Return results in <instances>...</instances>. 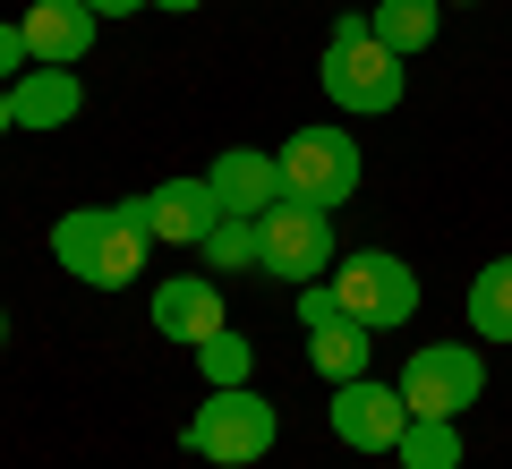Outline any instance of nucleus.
<instances>
[{
    "instance_id": "nucleus-1",
    "label": "nucleus",
    "mask_w": 512,
    "mask_h": 469,
    "mask_svg": "<svg viewBox=\"0 0 512 469\" xmlns=\"http://www.w3.org/2000/svg\"><path fill=\"white\" fill-rule=\"evenodd\" d=\"M146 248L154 239L128 222V205H69V214L52 222L60 273H77L86 290H128L137 273H146Z\"/></svg>"
},
{
    "instance_id": "nucleus-21",
    "label": "nucleus",
    "mask_w": 512,
    "mask_h": 469,
    "mask_svg": "<svg viewBox=\"0 0 512 469\" xmlns=\"http://www.w3.org/2000/svg\"><path fill=\"white\" fill-rule=\"evenodd\" d=\"M26 69H35V43H26L18 18H0V86H18Z\"/></svg>"
},
{
    "instance_id": "nucleus-12",
    "label": "nucleus",
    "mask_w": 512,
    "mask_h": 469,
    "mask_svg": "<svg viewBox=\"0 0 512 469\" xmlns=\"http://www.w3.org/2000/svg\"><path fill=\"white\" fill-rule=\"evenodd\" d=\"M26 43H35V60H52V69H86V52H94V9L86 0H35V9H26Z\"/></svg>"
},
{
    "instance_id": "nucleus-20",
    "label": "nucleus",
    "mask_w": 512,
    "mask_h": 469,
    "mask_svg": "<svg viewBox=\"0 0 512 469\" xmlns=\"http://www.w3.org/2000/svg\"><path fill=\"white\" fill-rule=\"evenodd\" d=\"M291 307H299V325H308V333L342 325V299H333V282H299V290H291Z\"/></svg>"
},
{
    "instance_id": "nucleus-3",
    "label": "nucleus",
    "mask_w": 512,
    "mask_h": 469,
    "mask_svg": "<svg viewBox=\"0 0 512 469\" xmlns=\"http://www.w3.org/2000/svg\"><path fill=\"white\" fill-rule=\"evenodd\" d=\"M316 86H325L342 111L376 120V111L402 103V52H384L367 18H342V26H333V43H325V60H316Z\"/></svg>"
},
{
    "instance_id": "nucleus-18",
    "label": "nucleus",
    "mask_w": 512,
    "mask_h": 469,
    "mask_svg": "<svg viewBox=\"0 0 512 469\" xmlns=\"http://www.w3.org/2000/svg\"><path fill=\"white\" fill-rule=\"evenodd\" d=\"M367 350H376V342H367V325H350V316H342V325H325V333H308V359L325 367V384L367 376Z\"/></svg>"
},
{
    "instance_id": "nucleus-23",
    "label": "nucleus",
    "mask_w": 512,
    "mask_h": 469,
    "mask_svg": "<svg viewBox=\"0 0 512 469\" xmlns=\"http://www.w3.org/2000/svg\"><path fill=\"white\" fill-rule=\"evenodd\" d=\"M154 9H171V18H188V9H205V0H154Z\"/></svg>"
},
{
    "instance_id": "nucleus-7",
    "label": "nucleus",
    "mask_w": 512,
    "mask_h": 469,
    "mask_svg": "<svg viewBox=\"0 0 512 469\" xmlns=\"http://www.w3.org/2000/svg\"><path fill=\"white\" fill-rule=\"evenodd\" d=\"M478 393H487V359L470 342H419L410 350V367H402L410 418H461Z\"/></svg>"
},
{
    "instance_id": "nucleus-9",
    "label": "nucleus",
    "mask_w": 512,
    "mask_h": 469,
    "mask_svg": "<svg viewBox=\"0 0 512 469\" xmlns=\"http://www.w3.org/2000/svg\"><path fill=\"white\" fill-rule=\"evenodd\" d=\"M333 435H342L350 452H393L402 444V427H410V401H402V384H376V376H350V384H333Z\"/></svg>"
},
{
    "instance_id": "nucleus-22",
    "label": "nucleus",
    "mask_w": 512,
    "mask_h": 469,
    "mask_svg": "<svg viewBox=\"0 0 512 469\" xmlns=\"http://www.w3.org/2000/svg\"><path fill=\"white\" fill-rule=\"evenodd\" d=\"M94 18H137V9H154V0H86Z\"/></svg>"
},
{
    "instance_id": "nucleus-16",
    "label": "nucleus",
    "mask_w": 512,
    "mask_h": 469,
    "mask_svg": "<svg viewBox=\"0 0 512 469\" xmlns=\"http://www.w3.org/2000/svg\"><path fill=\"white\" fill-rule=\"evenodd\" d=\"M205 273H265V239H256V214H222L214 231L197 239Z\"/></svg>"
},
{
    "instance_id": "nucleus-10",
    "label": "nucleus",
    "mask_w": 512,
    "mask_h": 469,
    "mask_svg": "<svg viewBox=\"0 0 512 469\" xmlns=\"http://www.w3.org/2000/svg\"><path fill=\"white\" fill-rule=\"evenodd\" d=\"M77 111H86V77H77V69L35 60V69L9 86V120H18V137H52V128H69Z\"/></svg>"
},
{
    "instance_id": "nucleus-5",
    "label": "nucleus",
    "mask_w": 512,
    "mask_h": 469,
    "mask_svg": "<svg viewBox=\"0 0 512 469\" xmlns=\"http://www.w3.org/2000/svg\"><path fill=\"white\" fill-rule=\"evenodd\" d=\"M274 171H282V197L299 205H350L359 197V137L350 128H291Z\"/></svg>"
},
{
    "instance_id": "nucleus-19",
    "label": "nucleus",
    "mask_w": 512,
    "mask_h": 469,
    "mask_svg": "<svg viewBox=\"0 0 512 469\" xmlns=\"http://www.w3.org/2000/svg\"><path fill=\"white\" fill-rule=\"evenodd\" d=\"M248 367H256V350L239 342L231 325H222L214 342H197V376H205V393H214V384H248Z\"/></svg>"
},
{
    "instance_id": "nucleus-24",
    "label": "nucleus",
    "mask_w": 512,
    "mask_h": 469,
    "mask_svg": "<svg viewBox=\"0 0 512 469\" xmlns=\"http://www.w3.org/2000/svg\"><path fill=\"white\" fill-rule=\"evenodd\" d=\"M9 128H18V120H9V86H0V137H9Z\"/></svg>"
},
{
    "instance_id": "nucleus-6",
    "label": "nucleus",
    "mask_w": 512,
    "mask_h": 469,
    "mask_svg": "<svg viewBox=\"0 0 512 469\" xmlns=\"http://www.w3.org/2000/svg\"><path fill=\"white\" fill-rule=\"evenodd\" d=\"M256 239H265V273L274 282H325L333 273V205H299V197H282V205H265L256 214Z\"/></svg>"
},
{
    "instance_id": "nucleus-13",
    "label": "nucleus",
    "mask_w": 512,
    "mask_h": 469,
    "mask_svg": "<svg viewBox=\"0 0 512 469\" xmlns=\"http://www.w3.org/2000/svg\"><path fill=\"white\" fill-rule=\"evenodd\" d=\"M205 180H214L222 214H265V205H282V171H274V154H256V145H231Z\"/></svg>"
},
{
    "instance_id": "nucleus-4",
    "label": "nucleus",
    "mask_w": 512,
    "mask_h": 469,
    "mask_svg": "<svg viewBox=\"0 0 512 469\" xmlns=\"http://www.w3.org/2000/svg\"><path fill=\"white\" fill-rule=\"evenodd\" d=\"M325 282H333V299H342V316H350V325H367V333H393V325L419 316V273H410L393 248L333 256Z\"/></svg>"
},
{
    "instance_id": "nucleus-11",
    "label": "nucleus",
    "mask_w": 512,
    "mask_h": 469,
    "mask_svg": "<svg viewBox=\"0 0 512 469\" xmlns=\"http://www.w3.org/2000/svg\"><path fill=\"white\" fill-rule=\"evenodd\" d=\"M154 333H171V342H214L222 333V282L214 273H171V282H154Z\"/></svg>"
},
{
    "instance_id": "nucleus-15",
    "label": "nucleus",
    "mask_w": 512,
    "mask_h": 469,
    "mask_svg": "<svg viewBox=\"0 0 512 469\" xmlns=\"http://www.w3.org/2000/svg\"><path fill=\"white\" fill-rule=\"evenodd\" d=\"M461 307H470V342H512V256L478 265Z\"/></svg>"
},
{
    "instance_id": "nucleus-14",
    "label": "nucleus",
    "mask_w": 512,
    "mask_h": 469,
    "mask_svg": "<svg viewBox=\"0 0 512 469\" xmlns=\"http://www.w3.org/2000/svg\"><path fill=\"white\" fill-rule=\"evenodd\" d=\"M367 26H376L384 52L419 60L427 43H436V26H444V0H376V9H367Z\"/></svg>"
},
{
    "instance_id": "nucleus-8",
    "label": "nucleus",
    "mask_w": 512,
    "mask_h": 469,
    "mask_svg": "<svg viewBox=\"0 0 512 469\" xmlns=\"http://www.w3.org/2000/svg\"><path fill=\"white\" fill-rule=\"evenodd\" d=\"M120 205H128V222H137L146 239H163V248H197V239L222 222L214 180H163V188H146V197H120Z\"/></svg>"
},
{
    "instance_id": "nucleus-2",
    "label": "nucleus",
    "mask_w": 512,
    "mask_h": 469,
    "mask_svg": "<svg viewBox=\"0 0 512 469\" xmlns=\"http://www.w3.org/2000/svg\"><path fill=\"white\" fill-rule=\"evenodd\" d=\"M274 435H282V418H274V401L256 393V384H214L205 410H188L180 444L197 452V461H214V469H248V461L274 452Z\"/></svg>"
},
{
    "instance_id": "nucleus-17",
    "label": "nucleus",
    "mask_w": 512,
    "mask_h": 469,
    "mask_svg": "<svg viewBox=\"0 0 512 469\" xmlns=\"http://www.w3.org/2000/svg\"><path fill=\"white\" fill-rule=\"evenodd\" d=\"M393 461L402 469H461V427L453 418H410L402 444H393Z\"/></svg>"
},
{
    "instance_id": "nucleus-25",
    "label": "nucleus",
    "mask_w": 512,
    "mask_h": 469,
    "mask_svg": "<svg viewBox=\"0 0 512 469\" xmlns=\"http://www.w3.org/2000/svg\"><path fill=\"white\" fill-rule=\"evenodd\" d=\"M0 342H9V316H0Z\"/></svg>"
}]
</instances>
